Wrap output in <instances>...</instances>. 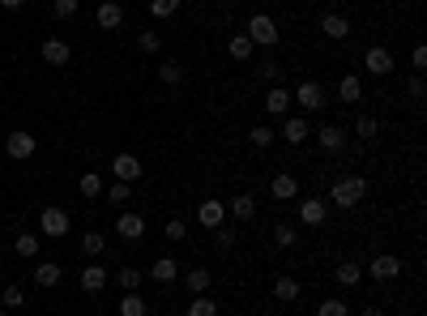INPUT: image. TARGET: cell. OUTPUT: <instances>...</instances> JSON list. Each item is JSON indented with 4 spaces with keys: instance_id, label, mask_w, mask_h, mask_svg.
Segmentation results:
<instances>
[{
    "instance_id": "obj_24",
    "label": "cell",
    "mask_w": 427,
    "mask_h": 316,
    "mask_svg": "<svg viewBox=\"0 0 427 316\" xmlns=\"http://www.w3.org/2000/svg\"><path fill=\"white\" fill-rule=\"evenodd\" d=\"M252 73H257V81H265V86H278V77H282V64H278L274 56H265V60H257V64H252Z\"/></svg>"
},
{
    "instance_id": "obj_29",
    "label": "cell",
    "mask_w": 427,
    "mask_h": 316,
    "mask_svg": "<svg viewBox=\"0 0 427 316\" xmlns=\"http://www.w3.org/2000/svg\"><path fill=\"white\" fill-rule=\"evenodd\" d=\"M60 278H64V270H60L56 261H43V265L34 270V282H38V287H60Z\"/></svg>"
},
{
    "instance_id": "obj_41",
    "label": "cell",
    "mask_w": 427,
    "mask_h": 316,
    "mask_svg": "<svg viewBox=\"0 0 427 316\" xmlns=\"http://www.w3.org/2000/svg\"><path fill=\"white\" fill-rule=\"evenodd\" d=\"M0 304L13 312V308H21V304H26V291H21V287H4V291H0Z\"/></svg>"
},
{
    "instance_id": "obj_33",
    "label": "cell",
    "mask_w": 427,
    "mask_h": 316,
    "mask_svg": "<svg viewBox=\"0 0 427 316\" xmlns=\"http://www.w3.org/2000/svg\"><path fill=\"white\" fill-rule=\"evenodd\" d=\"M137 47H141L145 56H158V51H163V34H158V30H141V34H137Z\"/></svg>"
},
{
    "instance_id": "obj_5",
    "label": "cell",
    "mask_w": 427,
    "mask_h": 316,
    "mask_svg": "<svg viewBox=\"0 0 427 316\" xmlns=\"http://www.w3.org/2000/svg\"><path fill=\"white\" fill-rule=\"evenodd\" d=\"M291 98H299V107H304V111H321V107L329 103L321 81H299V86L291 90Z\"/></svg>"
},
{
    "instance_id": "obj_18",
    "label": "cell",
    "mask_w": 427,
    "mask_h": 316,
    "mask_svg": "<svg viewBox=\"0 0 427 316\" xmlns=\"http://www.w3.org/2000/svg\"><path fill=\"white\" fill-rule=\"evenodd\" d=\"M231 218L235 223H252L257 218V197L252 193H235L231 197Z\"/></svg>"
},
{
    "instance_id": "obj_42",
    "label": "cell",
    "mask_w": 427,
    "mask_h": 316,
    "mask_svg": "<svg viewBox=\"0 0 427 316\" xmlns=\"http://www.w3.org/2000/svg\"><path fill=\"white\" fill-rule=\"evenodd\" d=\"M163 235H167V240H171V244H180V240H184V235H188V223H184V218H171V223H167V227H163Z\"/></svg>"
},
{
    "instance_id": "obj_45",
    "label": "cell",
    "mask_w": 427,
    "mask_h": 316,
    "mask_svg": "<svg viewBox=\"0 0 427 316\" xmlns=\"http://www.w3.org/2000/svg\"><path fill=\"white\" fill-rule=\"evenodd\" d=\"M317 316H351V312H346V304H342V300H325V304L317 308Z\"/></svg>"
},
{
    "instance_id": "obj_6",
    "label": "cell",
    "mask_w": 427,
    "mask_h": 316,
    "mask_svg": "<svg viewBox=\"0 0 427 316\" xmlns=\"http://www.w3.org/2000/svg\"><path fill=\"white\" fill-rule=\"evenodd\" d=\"M141 171H145V167H141V158H137V154H128V150L111 158V175H115V180H124V184H137V180H141Z\"/></svg>"
},
{
    "instance_id": "obj_19",
    "label": "cell",
    "mask_w": 427,
    "mask_h": 316,
    "mask_svg": "<svg viewBox=\"0 0 427 316\" xmlns=\"http://www.w3.org/2000/svg\"><path fill=\"white\" fill-rule=\"evenodd\" d=\"M304 295V287H299V278H291V274H282V278H274V300L278 304H295Z\"/></svg>"
},
{
    "instance_id": "obj_17",
    "label": "cell",
    "mask_w": 427,
    "mask_h": 316,
    "mask_svg": "<svg viewBox=\"0 0 427 316\" xmlns=\"http://www.w3.org/2000/svg\"><path fill=\"white\" fill-rule=\"evenodd\" d=\"M291 103H295L291 90H282V86H269V90H265V111H269V116H287Z\"/></svg>"
},
{
    "instance_id": "obj_3",
    "label": "cell",
    "mask_w": 427,
    "mask_h": 316,
    "mask_svg": "<svg viewBox=\"0 0 427 316\" xmlns=\"http://www.w3.org/2000/svg\"><path fill=\"white\" fill-rule=\"evenodd\" d=\"M68 210H60V205H47L43 214H38V231L43 235H51V240H60V235H68Z\"/></svg>"
},
{
    "instance_id": "obj_52",
    "label": "cell",
    "mask_w": 427,
    "mask_h": 316,
    "mask_svg": "<svg viewBox=\"0 0 427 316\" xmlns=\"http://www.w3.org/2000/svg\"><path fill=\"white\" fill-rule=\"evenodd\" d=\"M98 4H103V0H98Z\"/></svg>"
},
{
    "instance_id": "obj_23",
    "label": "cell",
    "mask_w": 427,
    "mask_h": 316,
    "mask_svg": "<svg viewBox=\"0 0 427 316\" xmlns=\"http://www.w3.org/2000/svg\"><path fill=\"white\" fill-rule=\"evenodd\" d=\"M252 51H257V47H252V39H248V34H231V39H227V56H231V60L248 64V60H252Z\"/></svg>"
},
{
    "instance_id": "obj_48",
    "label": "cell",
    "mask_w": 427,
    "mask_h": 316,
    "mask_svg": "<svg viewBox=\"0 0 427 316\" xmlns=\"http://www.w3.org/2000/svg\"><path fill=\"white\" fill-rule=\"evenodd\" d=\"M51 9H56V17H73V13H77V0H56Z\"/></svg>"
},
{
    "instance_id": "obj_14",
    "label": "cell",
    "mask_w": 427,
    "mask_h": 316,
    "mask_svg": "<svg viewBox=\"0 0 427 316\" xmlns=\"http://www.w3.org/2000/svg\"><path fill=\"white\" fill-rule=\"evenodd\" d=\"M115 235H120V240H141V235H145V218L133 214V210H124V214L115 218Z\"/></svg>"
},
{
    "instance_id": "obj_44",
    "label": "cell",
    "mask_w": 427,
    "mask_h": 316,
    "mask_svg": "<svg viewBox=\"0 0 427 316\" xmlns=\"http://www.w3.org/2000/svg\"><path fill=\"white\" fill-rule=\"evenodd\" d=\"M175 9H180V0H150V13H154V17H171Z\"/></svg>"
},
{
    "instance_id": "obj_11",
    "label": "cell",
    "mask_w": 427,
    "mask_h": 316,
    "mask_svg": "<svg viewBox=\"0 0 427 316\" xmlns=\"http://www.w3.org/2000/svg\"><path fill=\"white\" fill-rule=\"evenodd\" d=\"M4 150H9V158H30V154L38 150V141H34L26 128H17V133H9V137H4Z\"/></svg>"
},
{
    "instance_id": "obj_13",
    "label": "cell",
    "mask_w": 427,
    "mask_h": 316,
    "mask_svg": "<svg viewBox=\"0 0 427 316\" xmlns=\"http://www.w3.org/2000/svg\"><path fill=\"white\" fill-rule=\"evenodd\" d=\"M282 137H287L291 146H304V141L312 137V124H308L304 116H282Z\"/></svg>"
},
{
    "instance_id": "obj_35",
    "label": "cell",
    "mask_w": 427,
    "mask_h": 316,
    "mask_svg": "<svg viewBox=\"0 0 427 316\" xmlns=\"http://www.w3.org/2000/svg\"><path fill=\"white\" fill-rule=\"evenodd\" d=\"M103 248H107V235H103V231H86V235H81V253H86V257H98Z\"/></svg>"
},
{
    "instance_id": "obj_10",
    "label": "cell",
    "mask_w": 427,
    "mask_h": 316,
    "mask_svg": "<svg viewBox=\"0 0 427 316\" xmlns=\"http://www.w3.org/2000/svg\"><path fill=\"white\" fill-rule=\"evenodd\" d=\"M197 223H201V227H210V231H214V227H222V223H227V205H222L218 197H205V201L197 205Z\"/></svg>"
},
{
    "instance_id": "obj_20",
    "label": "cell",
    "mask_w": 427,
    "mask_h": 316,
    "mask_svg": "<svg viewBox=\"0 0 427 316\" xmlns=\"http://www.w3.org/2000/svg\"><path fill=\"white\" fill-rule=\"evenodd\" d=\"M150 278H154V282H163V287H167V282H175V278H180V261H175V257H158V261L150 265Z\"/></svg>"
},
{
    "instance_id": "obj_28",
    "label": "cell",
    "mask_w": 427,
    "mask_h": 316,
    "mask_svg": "<svg viewBox=\"0 0 427 316\" xmlns=\"http://www.w3.org/2000/svg\"><path fill=\"white\" fill-rule=\"evenodd\" d=\"M158 81H163V86H180V81H184V68H180V60L163 56V64H158Z\"/></svg>"
},
{
    "instance_id": "obj_30",
    "label": "cell",
    "mask_w": 427,
    "mask_h": 316,
    "mask_svg": "<svg viewBox=\"0 0 427 316\" xmlns=\"http://www.w3.org/2000/svg\"><path fill=\"white\" fill-rule=\"evenodd\" d=\"M355 137H359V141H376V137H381V120H376V116H359V120H355Z\"/></svg>"
},
{
    "instance_id": "obj_27",
    "label": "cell",
    "mask_w": 427,
    "mask_h": 316,
    "mask_svg": "<svg viewBox=\"0 0 427 316\" xmlns=\"http://www.w3.org/2000/svg\"><path fill=\"white\" fill-rule=\"evenodd\" d=\"M210 282H214V274H210V270H201V265L184 274V287H188L192 295H205V291H210Z\"/></svg>"
},
{
    "instance_id": "obj_15",
    "label": "cell",
    "mask_w": 427,
    "mask_h": 316,
    "mask_svg": "<svg viewBox=\"0 0 427 316\" xmlns=\"http://www.w3.org/2000/svg\"><path fill=\"white\" fill-rule=\"evenodd\" d=\"M38 56H43L47 64H56V68H64L73 51H68V43H64V39H43V47H38Z\"/></svg>"
},
{
    "instance_id": "obj_47",
    "label": "cell",
    "mask_w": 427,
    "mask_h": 316,
    "mask_svg": "<svg viewBox=\"0 0 427 316\" xmlns=\"http://www.w3.org/2000/svg\"><path fill=\"white\" fill-rule=\"evenodd\" d=\"M423 77H419V73H415V77H411V81H406V94H411V98H415V103H419V98H423Z\"/></svg>"
},
{
    "instance_id": "obj_43",
    "label": "cell",
    "mask_w": 427,
    "mask_h": 316,
    "mask_svg": "<svg viewBox=\"0 0 427 316\" xmlns=\"http://www.w3.org/2000/svg\"><path fill=\"white\" fill-rule=\"evenodd\" d=\"M274 244H278V248H291V244H295V227H291V223H278V227H274Z\"/></svg>"
},
{
    "instance_id": "obj_2",
    "label": "cell",
    "mask_w": 427,
    "mask_h": 316,
    "mask_svg": "<svg viewBox=\"0 0 427 316\" xmlns=\"http://www.w3.org/2000/svg\"><path fill=\"white\" fill-rule=\"evenodd\" d=\"M244 34L252 39V47H265V51H269V47H278V39H282V34H278V21H274L269 13H252Z\"/></svg>"
},
{
    "instance_id": "obj_21",
    "label": "cell",
    "mask_w": 427,
    "mask_h": 316,
    "mask_svg": "<svg viewBox=\"0 0 427 316\" xmlns=\"http://www.w3.org/2000/svg\"><path fill=\"white\" fill-rule=\"evenodd\" d=\"M103 287H107V270H103L98 261L86 265V270H81V291H86V295H98Z\"/></svg>"
},
{
    "instance_id": "obj_50",
    "label": "cell",
    "mask_w": 427,
    "mask_h": 316,
    "mask_svg": "<svg viewBox=\"0 0 427 316\" xmlns=\"http://www.w3.org/2000/svg\"><path fill=\"white\" fill-rule=\"evenodd\" d=\"M364 316H385L381 308H364Z\"/></svg>"
},
{
    "instance_id": "obj_31",
    "label": "cell",
    "mask_w": 427,
    "mask_h": 316,
    "mask_svg": "<svg viewBox=\"0 0 427 316\" xmlns=\"http://www.w3.org/2000/svg\"><path fill=\"white\" fill-rule=\"evenodd\" d=\"M103 197H107L111 205H120V210H124V205L133 201V184H124V180H115L111 188H103Z\"/></svg>"
},
{
    "instance_id": "obj_25",
    "label": "cell",
    "mask_w": 427,
    "mask_h": 316,
    "mask_svg": "<svg viewBox=\"0 0 427 316\" xmlns=\"http://www.w3.org/2000/svg\"><path fill=\"white\" fill-rule=\"evenodd\" d=\"M338 98H342V103H359V98H364V81H359V73H346V77L338 81Z\"/></svg>"
},
{
    "instance_id": "obj_8",
    "label": "cell",
    "mask_w": 427,
    "mask_h": 316,
    "mask_svg": "<svg viewBox=\"0 0 427 316\" xmlns=\"http://www.w3.org/2000/svg\"><path fill=\"white\" fill-rule=\"evenodd\" d=\"M325 218H329V201L325 197H304L299 201V223L304 227H321Z\"/></svg>"
},
{
    "instance_id": "obj_9",
    "label": "cell",
    "mask_w": 427,
    "mask_h": 316,
    "mask_svg": "<svg viewBox=\"0 0 427 316\" xmlns=\"http://www.w3.org/2000/svg\"><path fill=\"white\" fill-rule=\"evenodd\" d=\"M368 274H372L376 282H393V278L402 274V261H398L393 253H381V257H372V261H368Z\"/></svg>"
},
{
    "instance_id": "obj_26",
    "label": "cell",
    "mask_w": 427,
    "mask_h": 316,
    "mask_svg": "<svg viewBox=\"0 0 427 316\" xmlns=\"http://www.w3.org/2000/svg\"><path fill=\"white\" fill-rule=\"evenodd\" d=\"M334 278H338L342 287H355V282L364 278V265H359V261H338V265H334Z\"/></svg>"
},
{
    "instance_id": "obj_7",
    "label": "cell",
    "mask_w": 427,
    "mask_h": 316,
    "mask_svg": "<svg viewBox=\"0 0 427 316\" xmlns=\"http://www.w3.org/2000/svg\"><path fill=\"white\" fill-rule=\"evenodd\" d=\"M312 133H317L321 150H329V154H342V150H346V128H342V124H317Z\"/></svg>"
},
{
    "instance_id": "obj_1",
    "label": "cell",
    "mask_w": 427,
    "mask_h": 316,
    "mask_svg": "<svg viewBox=\"0 0 427 316\" xmlns=\"http://www.w3.org/2000/svg\"><path fill=\"white\" fill-rule=\"evenodd\" d=\"M368 197V180L364 175H342V180H334V188H329V205H338V210H355L359 201Z\"/></svg>"
},
{
    "instance_id": "obj_36",
    "label": "cell",
    "mask_w": 427,
    "mask_h": 316,
    "mask_svg": "<svg viewBox=\"0 0 427 316\" xmlns=\"http://www.w3.org/2000/svg\"><path fill=\"white\" fill-rule=\"evenodd\" d=\"M141 278H145V274H141L137 265H120V274H115V282H120L124 291H137V287H141Z\"/></svg>"
},
{
    "instance_id": "obj_32",
    "label": "cell",
    "mask_w": 427,
    "mask_h": 316,
    "mask_svg": "<svg viewBox=\"0 0 427 316\" xmlns=\"http://www.w3.org/2000/svg\"><path fill=\"white\" fill-rule=\"evenodd\" d=\"M150 308H145V300L137 295V291H124L120 295V316H145Z\"/></svg>"
},
{
    "instance_id": "obj_16",
    "label": "cell",
    "mask_w": 427,
    "mask_h": 316,
    "mask_svg": "<svg viewBox=\"0 0 427 316\" xmlns=\"http://www.w3.org/2000/svg\"><path fill=\"white\" fill-rule=\"evenodd\" d=\"M269 197H274V201H295V197H299V180L287 175V171L274 175V180H269Z\"/></svg>"
},
{
    "instance_id": "obj_49",
    "label": "cell",
    "mask_w": 427,
    "mask_h": 316,
    "mask_svg": "<svg viewBox=\"0 0 427 316\" xmlns=\"http://www.w3.org/2000/svg\"><path fill=\"white\" fill-rule=\"evenodd\" d=\"M0 4H4V9H21L26 0H0Z\"/></svg>"
},
{
    "instance_id": "obj_46",
    "label": "cell",
    "mask_w": 427,
    "mask_h": 316,
    "mask_svg": "<svg viewBox=\"0 0 427 316\" xmlns=\"http://www.w3.org/2000/svg\"><path fill=\"white\" fill-rule=\"evenodd\" d=\"M411 64H415V73H423V68H427V47H423V43H415V51H411Z\"/></svg>"
},
{
    "instance_id": "obj_12",
    "label": "cell",
    "mask_w": 427,
    "mask_h": 316,
    "mask_svg": "<svg viewBox=\"0 0 427 316\" xmlns=\"http://www.w3.org/2000/svg\"><path fill=\"white\" fill-rule=\"evenodd\" d=\"M94 21H98V30H120V26H124V9H120L115 0H103V4L94 9Z\"/></svg>"
},
{
    "instance_id": "obj_34",
    "label": "cell",
    "mask_w": 427,
    "mask_h": 316,
    "mask_svg": "<svg viewBox=\"0 0 427 316\" xmlns=\"http://www.w3.org/2000/svg\"><path fill=\"white\" fill-rule=\"evenodd\" d=\"M77 188H81V197H103V175H98V171H86V175L77 180Z\"/></svg>"
},
{
    "instance_id": "obj_40",
    "label": "cell",
    "mask_w": 427,
    "mask_h": 316,
    "mask_svg": "<svg viewBox=\"0 0 427 316\" xmlns=\"http://www.w3.org/2000/svg\"><path fill=\"white\" fill-rule=\"evenodd\" d=\"M13 248H17V257H38V235H30V231H21Z\"/></svg>"
},
{
    "instance_id": "obj_38",
    "label": "cell",
    "mask_w": 427,
    "mask_h": 316,
    "mask_svg": "<svg viewBox=\"0 0 427 316\" xmlns=\"http://www.w3.org/2000/svg\"><path fill=\"white\" fill-rule=\"evenodd\" d=\"M188 316H218V304H214L210 295H192V304H188Z\"/></svg>"
},
{
    "instance_id": "obj_22",
    "label": "cell",
    "mask_w": 427,
    "mask_h": 316,
    "mask_svg": "<svg viewBox=\"0 0 427 316\" xmlns=\"http://www.w3.org/2000/svg\"><path fill=\"white\" fill-rule=\"evenodd\" d=\"M321 30H325V39H338V43H342V39L351 34V21H346L342 13H325V17H321Z\"/></svg>"
},
{
    "instance_id": "obj_51",
    "label": "cell",
    "mask_w": 427,
    "mask_h": 316,
    "mask_svg": "<svg viewBox=\"0 0 427 316\" xmlns=\"http://www.w3.org/2000/svg\"><path fill=\"white\" fill-rule=\"evenodd\" d=\"M0 316H9V312H0Z\"/></svg>"
},
{
    "instance_id": "obj_4",
    "label": "cell",
    "mask_w": 427,
    "mask_h": 316,
    "mask_svg": "<svg viewBox=\"0 0 427 316\" xmlns=\"http://www.w3.org/2000/svg\"><path fill=\"white\" fill-rule=\"evenodd\" d=\"M364 60H368V73H372V77H389V73L398 68L393 51H389V47H381V43H372V47L364 51Z\"/></svg>"
},
{
    "instance_id": "obj_37",
    "label": "cell",
    "mask_w": 427,
    "mask_h": 316,
    "mask_svg": "<svg viewBox=\"0 0 427 316\" xmlns=\"http://www.w3.org/2000/svg\"><path fill=\"white\" fill-rule=\"evenodd\" d=\"M248 141H252L257 150H269V141H274V128H269V124H252V128H248Z\"/></svg>"
},
{
    "instance_id": "obj_39",
    "label": "cell",
    "mask_w": 427,
    "mask_h": 316,
    "mask_svg": "<svg viewBox=\"0 0 427 316\" xmlns=\"http://www.w3.org/2000/svg\"><path fill=\"white\" fill-rule=\"evenodd\" d=\"M235 240H240V231H235V227H227V223H222V227H214V244H218L222 253H227V248H235Z\"/></svg>"
}]
</instances>
